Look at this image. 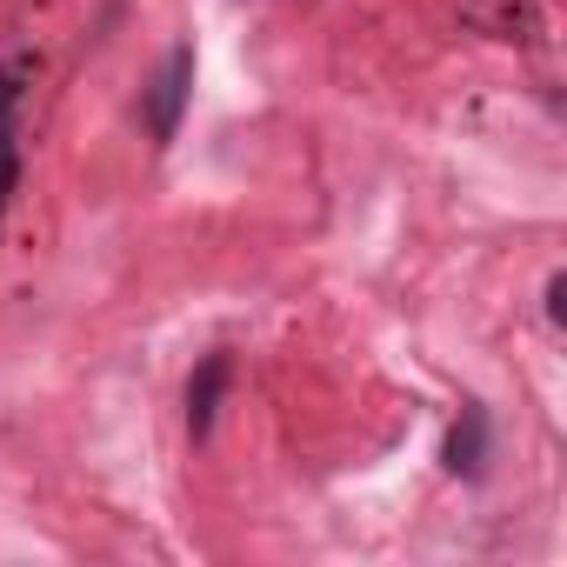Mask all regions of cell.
I'll use <instances>...</instances> for the list:
<instances>
[{
	"mask_svg": "<svg viewBox=\"0 0 567 567\" xmlns=\"http://www.w3.org/2000/svg\"><path fill=\"white\" fill-rule=\"evenodd\" d=\"M481 461H487V414L467 408V414L454 421V434H447V467H454V474H481Z\"/></svg>",
	"mask_w": 567,
	"mask_h": 567,
	"instance_id": "277c9868",
	"label": "cell"
},
{
	"mask_svg": "<svg viewBox=\"0 0 567 567\" xmlns=\"http://www.w3.org/2000/svg\"><path fill=\"white\" fill-rule=\"evenodd\" d=\"M187 94H194V48H174V54L161 61V74H154V87H147V127H154V147H167V141L181 134V107H187Z\"/></svg>",
	"mask_w": 567,
	"mask_h": 567,
	"instance_id": "6da1fadb",
	"label": "cell"
},
{
	"mask_svg": "<svg viewBox=\"0 0 567 567\" xmlns=\"http://www.w3.org/2000/svg\"><path fill=\"white\" fill-rule=\"evenodd\" d=\"M14 107H21V74L0 68V207L14 200V181H21V147H14Z\"/></svg>",
	"mask_w": 567,
	"mask_h": 567,
	"instance_id": "3957f363",
	"label": "cell"
},
{
	"mask_svg": "<svg viewBox=\"0 0 567 567\" xmlns=\"http://www.w3.org/2000/svg\"><path fill=\"white\" fill-rule=\"evenodd\" d=\"M220 394H227V354H207L187 381V434L207 441L214 434V414H220Z\"/></svg>",
	"mask_w": 567,
	"mask_h": 567,
	"instance_id": "7a4b0ae2",
	"label": "cell"
}]
</instances>
